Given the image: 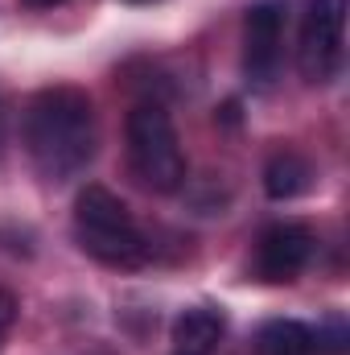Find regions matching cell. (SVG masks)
<instances>
[{"instance_id": "1", "label": "cell", "mask_w": 350, "mask_h": 355, "mask_svg": "<svg viewBox=\"0 0 350 355\" xmlns=\"http://www.w3.org/2000/svg\"><path fill=\"white\" fill-rule=\"evenodd\" d=\"M25 149L50 182L83 174L95 157V107L79 87H46L25 107Z\"/></svg>"}, {"instance_id": "2", "label": "cell", "mask_w": 350, "mask_h": 355, "mask_svg": "<svg viewBox=\"0 0 350 355\" xmlns=\"http://www.w3.org/2000/svg\"><path fill=\"white\" fill-rule=\"evenodd\" d=\"M75 240L91 261L107 268H136L149 257L128 202L99 182H87L75 198Z\"/></svg>"}, {"instance_id": "3", "label": "cell", "mask_w": 350, "mask_h": 355, "mask_svg": "<svg viewBox=\"0 0 350 355\" xmlns=\"http://www.w3.org/2000/svg\"><path fill=\"white\" fill-rule=\"evenodd\" d=\"M128 162L149 190L169 194L185 182V153L161 103H136L128 112Z\"/></svg>"}, {"instance_id": "4", "label": "cell", "mask_w": 350, "mask_h": 355, "mask_svg": "<svg viewBox=\"0 0 350 355\" xmlns=\"http://www.w3.org/2000/svg\"><path fill=\"white\" fill-rule=\"evenodd\" d=\"M342 33H347V0H309L297 67L305 83H330L342 62Z\"/></svg>"}, {"instance_id": "5", "label": "cell", "mask_w": 350, "mask_h": 355, "mask_svg": "<svg viewBox=\"0 0 350 355\" xmlns=\"http://www.w3.org/2000/svg\"><path fill=\"white\" fill-rule=\"evenodd\" d=\"M284 21L288 4L284 0H260L243 17V71L252 87H272L284 62Z\"/></svg>"}, {"instance_id": "6", "label": "cell", "mask_w": 350, "mask_h": 355, "mask_svg": "<svg viewBox=\"0 0 350 355\" xmlns=\"http://www.w3.org/2000/svg\"><path fill=\"white\" fill-rule=\"evenodd\" d=\"M313 257V232L301 223H272L256 240V272L272 285L297 281V272Z\"/></svg>"}, {"instance_id": "7", "label": "cell", "mask_w": 350, "mask_h": 355, "mask_svg": "<svg viewBox=\"0 0 350 355\" xmlns=\"http://www.w3.org/2000/svg\"><path fill=\"white\" fill-rule=\"evenodd\" d=\"M227 335V318L214 306H190L174 322V347L177 355H210Z\"/></svg>"}, {"instance_id": "8", "label": "cell", "mask_w": 350, "mask_h": 355, "mask_svg": "<svg viewBox=\"0 0 350 355\" xmlns=\"http://www.w3.org/2000/svg\"><path fill=\"white\" fill-rule=\"evenodd\" d=\"M313 190V166L309 157H301L297 149H280L268 157L264 166V194L276 198V202H288V198H301Z\"/></svg>"}, {"instance_id": "9", "label": "cell", "mask_w": 350, "mask_h": 355, "mask_svg": "<svg viewBox=\"0 0 350 355\" xmlns=\"http://www.w3.org/2000/svg\"><path fill=\"white\" fill-rule=\"evenodd\" d=\"M260 352L264 355H322L313 327L297 322V318H276L260 331Z\"/></svg>"}, {"instance_id": "10", "label": "cell", "mask_w": 350, "mask_h": 355, "mask_svg": "<svg viewBox=\"0 0 350 355\" xmlns=\"http://www.w3.org/2000/svg\"><path fill=\"white\" fill-rule=\"evenodd\" d=\"M12 322H17V297H12L8 289H0V335H4Z\"/></svg>"}, {"instance_id": "11", "label": "cell", "mask_w": 350, "mask_h": 355, "mask_svg": "<svg viewBox=\"0 0 350 355\" xmlns=\"http://www.w3.org/2000/svg\"><path fill=\"white\" fill-rule=\"evenodd\" d=\"M25 8H54V4H62V0H21Z\"/></svg>"}, {"instance_id": "12", "label": "cell", "mask_w": 350, "mask_h": 355, "mask_svg": "<svg viewBox=\"0 0 350 355\" xmlns=\"http://www.w3.org/2000/svg\"><path fill=\"white\" fill-rule=\"evenodd\" d=\"M124 4H153V0H124Z\"/></svg>"}]
</instances>
